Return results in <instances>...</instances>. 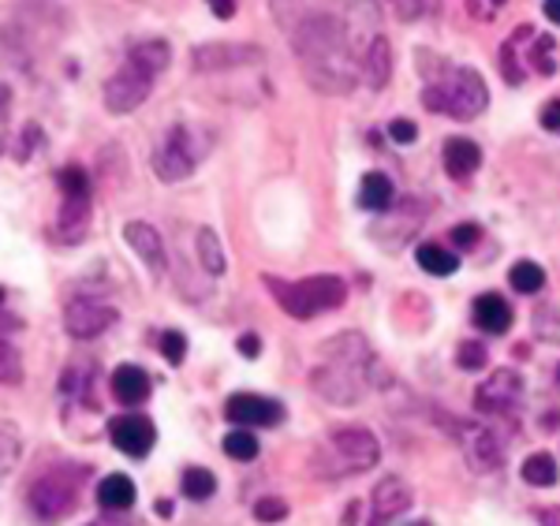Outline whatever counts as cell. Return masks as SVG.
Here are the masks:
<instances>
[{
  "label": "cell",
  "mask_w": 560,
  "mask_h": 526,
  "mask_svg": "<svg viewBox=\"0 0 560 526\" xmlns=\"http://www.w3.org/2000/svg\"><path fill=\"white\" fill-rule=\"evenodd\" d=\"M541 526H560V507H538Z\"/></svg>",
  "instance_id": "cell-45"
},
{
  "label": "cell",
  "mask_w": 560,
  "mask_h": 526,
  "mask_svg": "<svg viewBox=\"0 0 560 526\" xmlns=\"http://www.w3.org/2000/svg\"><path fill=\"white\" fill-rule=\"evenodd\" d=\"M557 381H560V366H557Z\"/></svg>",
  "instance_id": "cell-50"
},
{
  "label": "cell",
  "mask_w": 560,
  "mask_h": 526,
  "mask_svg": "<svg viewBox=\"0 0 560 526\" xmlns=\"http://www.w3.org/2000/svg\"><path fill=\"white\" fill-rule=\"evenodd\" d=\"M388 139L400 142V147H411V142L419 139V127H415L411 120H404V116H400V120L388 124Z\"/></svg>",
  "instance_id": "cell-41"
},
{
  "label": "cell",
  "mask_w": 560,
  "mask_h": 526,
  "mask_svg": "<svg viewBox=\"0 0 560 526\" xmlns=\"http://www.w3.org/2000/svg\"><path fill=\"white\" fill-rule=\"evenodd\" d=\"M359 79L370 90H385L388 79H393V45H388L385 34H374L370 45L363 49V60H359Z\"/></svg>",
  "instance_id": "cell-17"
},
{
  "label": "cell",
  "mask_w": 560,
  "mask_h": 526,
  "mask_svg": "<svg viewBox=\"0 0 560 526\" xmlns=\"http://www.w3.org/2000/svg\"><path fill=\"white\" fill-rule=\"evenodd\" d=\"M8 113H12V90L0 83V124L8 120Z\"/></svg>",
  "instance_id": "cell-46"
},
{
  "label": "cell",
  "mask_w": 560,
  "mask_h": 526,
  "mask_svg": "<svg viewBox=\"0 0 560 526\" xmlns=\"http://www.w3.org/2000/svg\"><path fill=\"white\" fill-rule=\"evenodd\" d=\"M382 459V444L363 425H345V430H332L325 444L314 456V467L325 478H348V475H366Z\"/></svg>",
  "instance_id": "cell-4"
},
{
  "label": "cell",
  "mask_w": 560,
  "mask_h": 526,
  "mask_svg": "<svg viewBox=\"0 0 560 526\" xmlns=\"http://www.w3.org/2000/svg\"><path fill=\"white\" fill-rule=\"evenodd\" d=\"M509 284L523 295H538L541 288H546V269H541L538 261H516L509 273Z\"/></svg>",
  "instance_id": "cell-29"
},
{
  "label": "cell",
  "mask_w": 560,
  "mask_h": 526,
  "mask_svg": "<svg viewBox=\"0 0 560 526\" xmlns=\"http://www.w3.org/2000/svg\"><path fill=\"white\" fill-rule=\"evenodd\" d=\"M124 243H128V247L139 254L142 266L150 269L153 280L165 277L168 254H165V239H161V232L153 229V224H147V221H128V224H124Z\"/></svg>",
  "instance_id": "cell-15"
},
{
  "label": "cell",
  "mask_w": 560,
  "mask_h": 526,
  "mask_svg": "<svg viewBox=\"0 0 560 526\" xmlns=\"http://www.w3.org/2000/svg\"><path fill=\"white\" fill-rule=\"evenodd\" d=\"M448 239H453V247L459 250H475L478 239H482V229H478V224H456V229L448 232Z\"/></svg>",
  "instance_id": "cell-39"
},
{
  "label": "cell",
  "mask_w": 560,
  "mask_h": 526,
  "mask_svg": "<svg viewBox=\"0 0 560 526\" xmlns=\"http://www.w3.org/2000/svg\"><path fill=\"white\" fill-rule=\"evenodd\" d=\"M153 83H158V75H153L150 68H142V63H135L131 57L124 60V68L116 71L113 79L105 83V108L113 116H128V113H135L142 102L150 97V90H153Z\"/></svg>",
  "instance_id": "cell-10"
},
{
  "label": "cell",
  "mask_w": 560,
  "mask_h": 526,
  "mask_svg": "<svg viewBox=\"0 0 560 526\" xmlns=\"http://www.w3.org/2000/svg\"><path fill=\"white\" fill-rule=\"evenodd\" d=\"M523 400V377L516 370H493L482 385L475 388V411L486 414V419H501V414H512Z\"/></svg>",
  "instance_id": "cell-12"
},
{
  "label": "cell",
  "mask_w": 560,
  "mask_h": 526,
  "mask_svg": "<svg viewBox=\"0 0 560 526\" xmlns=\"http://www.w3.org/2000/svg\"><path fill=\"white\" fill-rule=\"evenodd\" d=\"M135 496H139V489H135L128 475H108L97 486V504L105 512H128V507H135Z\"/></svg>",
  "instance_id": "cell-23"
},
{
  "label": "cell",
  "mask_w": 560,
  "mask_h": 526,
  "mask_svg": "<svg viewBox=\"0 0 560 526\" xmlns=\"http://www.w3.org/2000/svg\"><path fill=\"white\" fill-rule=\"evenodd\" d=\"M221 448H224V456L236 459V464H250V459H258V448H261V444H258L255 433L243 430V425H240V430H232L229 437H224Z\"/></svg>",
  "instance_id": "cell-30"
},
{
  "label": "cell",
  "mask_w": 560,
  "mask_h": 526,
  "mask_svg": "<svg viewBox=\"0 0 560 526\" xmlns=\"http://www.w3.org/2000/svg\"><path fill=\"white\" fill-rule=\"evenodd\" d=\"M527 60L538 75H553L557 71V42L549 38V34H538L535 45H530V52H527Z\"/></svg>",
  "instance_id": "cell-32"
},
{
  "label": "cell",
  "mask_w": 560,
  "mask_h": 526,
  "mask_svg": "<svg viewBox=\"0 0 560 526\" xmlns=\"http://www.w3.org/2000/svg\"><path fill=\"white\" fill-rule=\"evenodd\" d=\"M161 355L173 362V366H179V362H184V355H187V337H184V332H176V329L161 332Z\"/></svg>",
  "instance_id": "cell-38"
},
{
  "label": "cell",
  "mask_w": 560,
  "mask_h": 526,
  "mask_svg": "<svg viewBox=\"0 0 560 526\" xmlns=\"http://www.w3.org/2000/svg\"><path fill=\"white\" fill-rule=\"evenodd\" d=\"M108 441L131 459H147L153 441H158V430L147 414H120V419L108 422Z\"/></svg>",
  "instance_id": "cell-14"
},
{
  "label": "cell",
  "mask_w": 560,
  "mask_h": 526,
  "mask_svg": "<svg viewBox=\"0 0 560 526\" xmlns=\"http://www.w3.org/2000/svg\"><path fill=\"white\" fill-rule=\"evenodd\" d=\"M541 12H546L549 23L560 26V0H541Z\"/></svg>",
  "instance_id": "cell-47"
},
{
  "label": "cell",
  "mask_w": 560,
  "mask_h": 526,
  "mask_svg": "<svg viewBox=\"0 0 560 526\" xmlns=\"http://www.w3.org/2000/svg\"><path fill=\"white\" fill-rule=\"evenodd\" d=\"M120 322L116 306H108L105 299L94 295H75L65 303V332L71 340H97L102 332H108Z\"/></svg>",
  "instance_id": "cell-11"
},
{
  "label": "cell",
  "mask_w": 560,
  "mask_h": 526,
  "mask_svg": "<svg viewBox=\"0 0 560 526\" xmlns=\"http://www.w3.org/2000/svg\"><path fill=\"white\" fill-rule=\"evenodd\" d=\"M23 381V359L8 340H0V385H20Z\"/></svg>",
  "instance_id": "cell-34"
},
{
  "label": "cell",
  "mask_w": 560,
  "mask_h": 526,
  "mask_svg": "<svg viewBox=\"0 0 560 526\" xmlns=\"http://www.w3.org/2000/svg\"><path fill=\"white\" fill-rule=\"evenodd\" d=\"M179 489H184L187 501H210L217 493V478L206 467H187L184 478H179Z\"/></svg>",
  "instance_id": "cell-28"
},
{
  "label": "cell",
  "mask_w": 560,
  "mask_h": 526,
  "mask_svg": "<svg viewBox=\"0 0 560 526\" xmlns=\"http://www.w3.org/2000/svg\"><path fill=\"white\" fill-rule=\"evenodd\" d=\"M377 31L374 0H314L300 4L288 20V38L300 57L303 79L325 97L351 94L359 79V60Z\"/></svg>",
  "instance_id": "cell-1"
},
{
  "label": "cell",
  "mask_w": 560,
  "mask_h": 526,
  "mask_svg": "<svg viewBox=\"0 0 560 526\" xmlns=\"http://www.w3.org/2000/svg\"><path fill=\"white\" fill-rule=\"evenodd\" d=\"M374 370L377 362L374 366H348V362L337 359H322L311 370V388L332 407H355L366 396V388H374V381H370Z\"/></svg>",
  "instance_id": "cell-5"
},
{
  "label": "cell",
  "mask_w": 560,
  "mask_h": 526,
  "mask_svg": "<svg viewBox=\"0 0 560 526\" xmlns=\"http://www.w3.org/2000/svg\"><path fill=\"white\" fill-rule=\"evenodd\" d=\"M108 388H113V400L124 404V407H139L150 400V374L142 366H131V362H124V366L113 370V381H108Z\"/></svg>",
  "instance_id": "cell-18"
},
{
  "label": "cell",
  "mask_w": 560,
  "mask_h": 526,
  "mask_svg": "<svg viewBox=\"0 0 560 526\" xmlns=\"http://www.w3.org/2000/svg\"><path fill=\"white\" fill-rule=\"evenodd\" d=\"M441 161H445L448 179L464 184V179H471L478 165H482V150H478V142L471 139H448L445 150H441Z\"/></svg>",
  "instance_id": "cell-21"
},
{
  "label": "cell",
  "mask_w": 560,
  "mask_h": 526,
  "mask_svg": "<svg viewBox=\"0 0 560 526\" xmlns=\"http://www.w3.org/2000/svg\"><path fill=\"white\" fill-rule=\"evenodd\" d=\"M560 470H557V459L549 452H535V456L523 459V482L535 486V489H546V486H557Z\"/></svg>",
  "instance_id": "cell-27"
},
{
  "label": "cell",
  "mask_w": 560,
  "mask_h": 526,
  "mask_svg": "<svg viewBox=\"0 0 560 526\" xmlns=\"http://www.w3.org/2000/svg\"><path fill=\"white\" fill-rule=\"evenodd\" d=\"M57 187H60V195H90V176H86V168H79V165L60 168V172H57Z\"/></svg>",
  "instance_id": "cell-35"
},
{
  "label": "cell",
  "mask_w": 560,
  "mask_h": 526,
  "mask_svg": "<svg viewBox=\"0 0 560 526\" xmlns=\"http://www.w3.org/2000/svg\"><path fill=\"white\" fill-rule=\"evenodd\" d=\"M541 127L560 135V102H549L546 108H541Z\"/></svg>",
  "instance_id": "cell-42"
},
{
  "label": "cell",
  "mask_w": 560,
  "mask_h": 526,
  "mask_svg": "<svg viewBox=\"0 0 560 526\" xmlns=\"http://www.w3.org/2000/svg\"><path fill=\"white\" fill-rule=\"evenodd\" d=\"M206 4H210V12L217 15V20H232L240 0H206Z\"/></svg>",
  "instance_id": "cell-44"
},
{
  "label": "cell",
  "mask_w": 560,
  "mask_h": 526,
  "mask_svg": "<svg viewBox=\"0 0 560 526\" xmlns=\"http://www.w3.org/2000/svg\"><path fill=\"white\" fill-rule=\"evenodd\" d=\"M509 4V0H467V12L475 15V20H482V23H490L497 20V12Z\"/></svg>",
  "instance_id": "cell-40"
},
{
  "label": "cell",
  "mask_w": 560,
  "mask_h": 526,
  "mask_svg": "<svg viewBox=\"0 0 560 526\" xmlns=\"http://www.w3.org/2000/svg\"><path fill=\"white\" fill-rule=\"evenodd\" d=\"M198 165V150H195V135L184 124L168 127L165 139L153 147L150 153V168L161 184H184Z\"/></svg>",
  "instance_id": "cell-8"
},
{
  "label": "cell",
  "mask_w": 560,
  "mask_h": 526,
  "mask_svg": "<svg viewBox=\"0 0 560 526\" xmlns=\"http://www.w3.org/2000/svg\"><path fill=\"white\" fill-rule=\"evenodd\" d=\"M430 68L433 75L422 86V105L430 113H445L453 120H475V116L486 113L490 90H486V79L475 68H456V63H445L438 57H433Z\"/></svg>",
  "instance_id": "cell-2"
},
{
  "label": "cell",
  "mask_w": 560,
  "mask_h": 526,
  "mask_svg": "<svg viewBox=\"0 0 560 526\" xmlns=\"http://www.w3.org/2000/svg\"><path fill=\"white\" fill-rule=\"evenodd\" d=\"M396 20L404 23H415V20H427V15H438L441 12V0H388Z\"/></svg>",
  "instance_id": "cell-33"
},
{
  "label": "cell",
  "mask_w": 560,
  "mask_h": 526,
  "mask_svg": "<svg viewBox=\"0 0 560 526\" xmlns=\"http://www.w3.org/2000/svg\"><path fill=\"white\" fill-rule=\"evenodd\" d=\"M23 459V437L12 422H0V475L15 470Z\"/></svg>",
  "instance_id": "cell-31"
},
{
  "label": "cell",
  "mask_w": 560,
  "mask_h": 526,
  "mask_svg": "<svg viewBox=\"0 0 560 526\" xmlns=\"http://www.w3.org/2000/svg\"><path fill=\"white\" fill-rule=\"evenodd\" d=\"M438 422L459 441L467 467L478 470V475H490V470H497L504 464V441L497 437L490 425H482V422H448V419H438Z\"/></svg>",
  "instance_id": "cell-9"
},
{
  "label": "cell",
  "mask_w": 560,
  "mask_h": 526,
  "mask_svg": "<svg viewBox=\"0 0 560 526\" xmlns=\"http://www.w3.org/2000/svg\"><path fill=\"white\" fill-rule=\"evenodd\" d=\"M195 250H198V261H202V269L210 277H224V273H229V258H224L221 235H217L213 229H198Z\"/></svg>",
  "instance_id": "cell-25"
},
{
  "label": "cell",
  "mask_w": 560,
  "mask_h": 526,
  "mask_svg": "<svg viewBox=\"0 0 560 526\" xmlns=\"http://www.w3.org/2000/svg\"><path fill=\"white\" fill-rule=\"evenodd\" d=\"M471 322H475V329L490 332V337H504V332L512 329V306H509V299H501L497 292L478 295L475 306H471Z\"/></svg>",
  "instance_id": "cell-19"
},
{
  "label": "cell",
  "mask_w": 560,
  "mask_h": 526,
  "mask_svg": "<svg viewBox=\"0 0 560 526\" xmlns=\"http://www.w3.org/2000/svg\"><path fill=\"white\" fill-rule=\"evenodd\" d=\"M541 430L557 433L560 430V411H546V414H541Z\"/></svg>",
  "instance_id": "cell-48"
},
{
  "label": "cell",
  "mask_w": 560,
  "mask_h": 526,
  "mask_svg": "<svg viewBox=\"0 0 560 526\" xmlns=\"http://www.w3.org/2000/svg\"><path fill=\"white\" fill-rule=\"evenodd\" d=\"M415 261H419V269L430 277H453L459 266L456 254L445 250L441 243H419V247H415Z\"/></svg>",
  "instance_id": "cell-24"
},
{
  "label": "cell",
  "mask_w": 560,
  "mask_h": 526,
  "mask_svg": "<svg viewBox=\"0 0 560 526\" xmlns=\"http://www.w3.org/2000/svg\"><path fill=\"white\" fill-rule=\"evenodd\" d=\"M224 419L243 430H258V425H280L284 422V404L269 400V396L236 393L224 400Z\"/></svg>",
  "instance_id": "cell-13"
},
{
  "label": "cell",
  "mask_w": 560,
  "mask_h": 526,
  "mask_svg": "<svg viewBox=\"0 0 560 526\" xmlns=\"http://www.w3.org/2000/svg\"><path fill=\"white\" fill-rule=\"evenodd\" d=\"M128 57L135 63H142V68H150L153 75H161V71L173 63V45H168L165 38H147V42H135L128 49Z\"/></svg>",
  "instance_id": "cell-26"
},
{
  "label": "cell",
  "mask_w": 560,
  "mask_h": 526,
  "mask_svg": "<svg viewBox=\"0 0 560 526\" xmlns=\"http://www.w3.org/2000/svg\"><path fill=\"white\" fill-rule=\"evenodd\" d=\"M60 217H57V229H60V239L65 243H83L86 232H90V195H60Z\"/></svg>",
  "instance_id": "cell-20"
},
{
  "label": "cell",
  "mask_w": 560,
  "mask_h": 526,
  "mask_svg": "<svg viewBox=\"0 0 560 526\" xmlns=\"http://www.w3.org/2000/svg\"><path fill=\"white\" fill-rule=\"evenodd\" d=\"M266 49L250 42H206L191 49V71L195 75H229V71L261 68Z\"/></svg>",
  "instance_id": "cell-7"
},
{
  "label": "cell",
  "mask_w": 560,
  "mask_h": 526,
  "mask_svg": "<svg viewBox=\"0 0 560 526\" xmlns=\"http://www.w3.org/2000/svg\"><path fill=\"white\" fill-rule=\"evenodd\" d=\"M261 284L273 292L277 306L284 314H292L295 322H311L329 311H340L348 303V284L340 277H306V280H277V277H261Z\"/></svg>",
  "instance_id": "cell-3"
},
{
  "label": "cell",
  "mask_w": 560,
  "mask_h": 526,
  "mask_svg": "<svg viewBox=\"0 0 560 526\" xmlns=\"http://www.w3.org/2000/svg\"><path fill=\"white\" fill-rule=\"evenodd\" d=\"M486 359H490V355H486V348L478 340H464L456 348V366L467 370V374H475V370H486Z\"/></svg>",
  "instance_id": "cell-36"
},
{
  "label": "cell",
  "mask_w": 560,
  "mask_h": 526,
  "mask_svg": "<svg viewBox=\"0 0 560 526\" xmlns=\"http://www.w3.org/2000/svg\"><path fill=\"white\" fill-rule=\"evenodd\" d=\"M411 501H415L411 486L404 482V478L388 475V478H382V482L374 486V493H370V519L388 526L393 519H400V515L408 512Z\"/></svg>",
  "instance_id": "cell-16"
},
{
  "label": "cell",
  "mask_w": 560,
  "mask_h": 526,
  "mask_svg": "<svg viewBox=\"0 0 560 526\" xmlns=\"http://www.w3.org/2000/svg\"><path fill=\"white\" fill-rule=\"evenodd\" d=\"M158 515L161 519H173V501H158Z\"/></svg>",
  "instance_id": "cell-49"
},
{
  "label": "cell",
  "mask_w": 560,
  "mask_h": 526,
  "mask_svg": "<svg viewBox=\"0 0 560 526\" xmlns=\"http://www.w3.org/2000/svg\"><path fill=\"white\" fill-rule=\"evenodd\" d=\"M236 348H240V355H247V359L261 355V340L255 337V332H243V337L236 340Z\"/></svg>",
  "instance_id": "cell-43"
},
{
  "label": "cell",
  "mask_w": 560,
  "mask_h": 526,
  "mask_svg": "<svg viewBox=\"0 0 560 526\" xmlns=\"http://www.w3.org/2000/svg\"><path fill=\"white\" fill-rule=\"evenodd\" d=\"M79 475L68 467H57V470H45L38 482L31 486V493H26V504H31V515L42 523H57L65 519V515L75 507L79 501Z\"/></svg>",
  "instance_id": "cell-6"
},
{
  "label": "cell",
  "mask_w": 560,
  "mask_h": 526,
  "mask_svg": "<svg viewBox=\"0 0 560 526\" xmlns=\"http://www.w3.org/2000/svg\"><path fill=\"white\" fill-rule=\"evenodd\" d=\"M393 198H396L393 179L382 176V172H366L363 184H359V210H366V213H388Z\"/></svg>",
  "instance_id": "cell-22"
},
{
  "label": "cell",
  "mask_w": 560,
  "mask_h": 526,
  "mask_svg": "<svg viewBox=\"0 0 560 526\" xmlns=\"http://www.w3.org/2000/svg\"><path fill=\"white\" fill-rule=\"evenodd\" d=\"M255 519L258 523H284L288 519V504L280 501V496H261V501L255 504Z\"/></svg>",
  "instance_id": "cell-37"
},
{
  "label": "cell",
  "mask_w": 560,
  "mask_h": 526,
  "mask_svg": "<svg viewBox=\"0 0 560 526\" xmlns=\"http://www.w3.org/2000/svg\"><path fill=\"white\" fill-rule=\"evenodd\" d=\"M90 526H102V523H90Z\"/></svg>",
  "instance_id": "cell-51"
}]
</instances>
